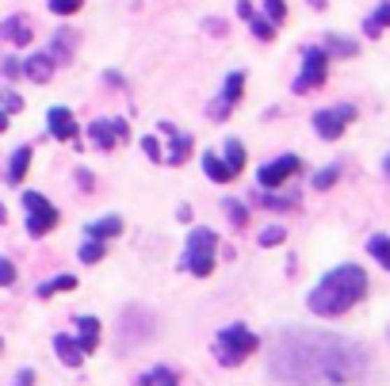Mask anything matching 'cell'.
Segmentation results:
<instances>
[{
	"label": "cell",
	"mask_w": 390,
	"mask_h": 386,
	"mask_svg": "<svg viewBox=\"0 0 390 386\" xmlns=\"http://www.w3.org/2000/svg\"><path fill=\"white\" fill-rule=\"evenodd\" d=\"M363 371V352L340 336L325 333H291L283 336L275 375L287 383H345Z\"/></svg>",
	"instance_id": "obj_1"
},
{
	"label": "cell",
	"mask_w": 390,
	"mask_h": 386,
	"mask_svg": "<svg viewBox=\"0 0 390 386\" xmlns=\"http://www.w3.org/2000/svg\"><path fill=\"white\" fill-rule=\"evenodd\" d=\"M363 294H368V276H363V268L360 264H340L310 291L306 306H310L318 317H337V314H345V310H352Z\"/></svg>",
	"instance_id": "obj_2"
},
{
	"label": "cell",
	"mask_w": 390,
	"mask_h": 386,
	"mask_svg": "<svg viewBox=\"0 0 390 386\" xmlns=\"http://www.w3.org/2000/svg\"><path fill=\"white\" fill-rule=\"evenodd\" d=\"M257 344H260V341L245 329V325H230V329L218 333V344H215L218 364H222V367H238V364H245V359L257 352Z\"/></svg>",
	"instance_id": "obj_3"
},
{
	"label": "cell",
	"mask_w": 390,
	"mask_h": 386,
	"mask_svg": "<svg viewBox=\"0 0 390 386\" xmlns=\"http://www.w3.org/2000/svg\"><path fill=\"white\" fill-rule=\"evenodd\" d=\"M215 249H218V237L210 229H192L188 234V249H184V268L192 276H210L215 268Z\"/></svg>",
	"instance_id": "obj_4"
},
{
	"label": "cell",
	"mask_w": 390,
	"mask_h": 386,
	"mask_svg": "<svg viewBox=\"0 0 390 386\" xmlns=\"http://www.w3.org/2000/svg\"><path fill=\"white\" fill-rule=\"evenodd\" d=\"M23 215H27V234L31 237H46L54 226H58V207L38 192L23 195Z\"/></svg>",
	"instance_id": "obj_5"
},
{
	"label": "cell",
	"mask_w": 390,
	"mask_h": 386,
	"mask_svg": "<svg viewBox=\"0 0 390 386\" xmlns=\"http://www.w3.org/2000/svg\"><path fill=\"white\" fill-rule=\"evenodd\" d=\"M325 69H329V54L318 50V46H306L303 50V73H298V80H295V92L298 96L314 92V88L325 80Z\"/></svg>",
	"instance_id": "obj_6"
},
{
	"label": "cell",
	"mask_w": 390,
	"mask_h": 386,
	"mask_svg": "<svg viewBox=\"0 0 390 386\" xmlns=\"http://www.w3.org/2000/svg\"><path fill=\"white\" fill-rule=\"evenodd\" d=\"M352 119H356V108H348V103H340V108H325V111L314 115V130H318L325 142H337Z\"/></svg>",
	"instance_id": "obj_7"
},
{
	"label": "cell",
	"mask_w": 390,
	"mask_h": 386,
	"mask_svg": "<svg viewBox=\"0 0 390 386\" xmlns=\"http://www.w3.org/2000/svg\"><path fill=\"white\" fill-rule=\"evenodd\" d=\"M295 172H298V157L287 153V157H275V161H268V165H260L257 180H260V187H280L283 180H291Z\"/></svg>",
	"instance_id": "obj_8"
},
{
	"label": "cell",
	"mask_w": 390,
	"mask_h": 386,
	"mask_svg": "<svg viewBox=\"0 0 390 386\" xmlns=\"http://www.w3.org/2000/svg\"><path fill=\"white\" fill-rule=\"evenodd\" d=\"M241 92H245V73H230V77H226L222 96H218V100L210 103V119H215V122H222L226 115H230L233 103L241 100Z\"/></svg>",
	"instance_id": "obj_9"
},
{
	"label": "cell",
	"mask_w": 390,
	"mask_h": 386,
	"mask_svg": "<svg viewBox=\"0 0 390 386\" xmlns=\"http://www.w3.org/2000/svg\"><path fill=\"white\" fill-rule=\"evenodd\" d=\"M127 134H130V130H127L123 119H100V122H92V127H88V138H92L100 150H115Z\"/></svg>",
	"instance_id": "obj_10"
},
{
	"label": "cell",
	"mask_w": 390,
	"mask_h": 386,
	"mask_svg": "<svg viewBox=\"0 0 390 386\" xmlns=\"http://www.w3.org/2000/svg\"><path fill=\"white\" fill-rule=\"evenodd\" d=\"M46 127H50V134L58 138V142H73V138H77V119H73L69 108H50Z\"/></svg>",
	"instance_id": "obj_11"
},
{
	"label": "cell",
	"mask_w": 390,
	"mask_h": 386,
	"mask_svg": "<svg viewBox=\"0 0 390 386\" xmlns=\"http://www.w3.org/2000/svg\"><path fill=\"white\" fill-rule=\"evenodd\" d=\"M23 77L35 80V85H46V80L54 77V57L50 54H27V62H23Z\"/></svg>",
	"instance_id": "obj_12"
},
{
	"label": "cell",
	"mask_w": 390,
	"mask_h": 386,
	"mask_svg": "<svg viewBox=\"0 0 390 386\" xmlns=\"http://www.w3.org/2000/svg\"><path fill=\"white\" fill-rule=\"evenodd\" d=\"M238 12H241V20H249V27H253V35L260 38V43H272V38H275V27L264 20V15L253 12V4H249V0H241Z\"/></svg>",
	"instance_id": "obj_13"
},
{
	"label": "cell",
	"mask_w": 390,
	"mask_h": 386,
	"mask_svg": "<svg viewBox=\"0 0 390 386\" xmlns=\"http://www.w3.org/2000/svg\"><path fill=\"white\" fill-rule=\"evenodd\" d=\"M54 352H58V359H62V364L65 367H80V364H85V352H80V344L77 341H73V336H54Z\"/></svg>",
	"instance_id": "obj_14"
},
{
	"label": "cell",
	"mask_w": 390,
	"mask_h": 386,
	"mask_svg": "<svg viewBox=\"0 0 390 386\" xmlns=\"http://www.w3.org/2000/svg\"><path fill=\"white\" fill-rule=\"evenodd\" d=\"M0 35H4L8 43H15V46H27L31 43V27L23 23V15H12V20L0 23Z\"/></svg>",
	"instance_id": "obj_15"
},
{
	"label": "cell",
	"mask_w": 390,
	"mask_h": 386,
	"mask_svg": "<svg viewBox=\"0 0 390 386\" xmlns=\"http://www.w3.org/2000/svg\"><path fill=\"white\" fill-rule=\"evenodd\" d=\"M92 241H108V237H115V234H123V218L119 215H108V218H100V222H92V226L85 229Z\"/></svg>",
	"instance_id": "obj_16"
},
{
	"label": "cell",
	"mask_w": 390,
	"mask_h": 386,
	"mask_svg": "<svg viewBox=\"0 0 390 386\" xmlns=\"http://www.w3.org/2000/svg\"><path fill=\"white\" fill-rule=\"evenodd\" d=\"M80 329H77V344H80V352H92L96 344H100V322H96V317H80Z\"/></svg>",
	"instance_id": "obj_17"
},
{
	"label": "cell",
	"mask_w": 390,
	"mask_h": 386,
	"mask_svg": "<svg viewBox=\"0 0 390 386\" xmlns=\"http://www.w3.org/2000/svg\"><path fill=\"white\" fill-rule=\"evenodd\" d=\"M383 27H390V0H383V4L368 15V23H363V35H368V38H379V31H383Z\"/></svg>",
	"instance_id": "obj_18"
},
{
	"label": "cell",
	"mask_w": 390,
	"mask_h": 386,
	"mask_svg": "<svg viewBox=\"0 0 390 386\" xmlns=\"http://www.w3.org/2000/svg\"><path fill=\"white\" fill-rule=\"evenodd\" d=\"M27 169H31V145H20V150L12 153V165H8V180L20 184V180L27 176Z\"/></svg>",
	"instance_id": "obj_19"
},
{
	"label": "cell",
	"mask_w": 390,
	"mask_h": 386,
	"mask_svg": "<svg viewBox=\"0 0 390 386\" xmlns=\"http://www.w3.org/2000/svg\"><path fill=\"white\" fill-rule=\"evenodd\" d=\"M203 172H207L210 180H215V184H230V169H226V161H218L215 153H203Z\"/></svg>",
	"instance_id": "obj_20"
},
{
	"label": "cell",
	"mask_w": 390,
	"mask_h": 386,
	"mask_svg": "<svg viewBox=\"0 0 390 386\" xmlns=\"http://www.w3.org/2000/svg\"><path fill=\"white\" fill-rule=\"evenodd\" d=\"M188 153H192V138L188 134H176L173 138V150H168L161 161H165V165H180V161H188Z\"/></svg>",
	"instance_id": "obj_21"
},
{
	"label": "cell",
	"mask_w": 390,
	"mask_h": 386,
	"mask_svg": "<svg viewBox=\"0 0 390 386\" xmlns=\"http://www.w3.org/2000/svg\"><path fill=\"white\" fill-rule=\"evenodd\" d=\"M226 169H230V176H238V172L245 169V150H241L238 138H230V142H226Z\"/></svg>",
	"instance_id": "obj_22"
},
{
	"label": "cell",
	"mask_w": 390,
	"mask_h": 386,
	"mask_svg": "<svg viewBox=\"0 0 390 386\" xmlns=\"http://www.w3.org/2000/svg\"><path fill=\"white\" fill-rule=\"evenodd\" d=\"M368 252L390 272V237L387 234H375V237H371V241H368Z\"/></svg>",
	"instance_id": "obj_23"
},
{
	"label": "cell",
	"mask_w": 390,
	"mask_h": 386,
	"mask_svg": "<svg viewBox=\"0 0 390 386\" xmlns=\"http://www.w3.org/2000/svg\"><path fill=\"white\" fill-rule=\"evenodd\" d=\"M73 287H77V279H73V276H58V279H50V283L38 287V294H43V299H50L54 291H73Z\"/></svg>",
	"instance_id": "obj_24"
},
{
	"label": "cell",
	"mask_w": 390,
	"mask_h": 386,
	"mask_svg": "<svg viewBox=\"0 0 390 386\" xmlns=\"http://www.w3.org/2000/svg\"><path fill=\"white\" fill-rule=\"evenodd\" d=\"M264 20L272 23V27H275V23H283V20H287V4H283V0H264Z\"/></svg>",
	"instance_id": "obj_25"
},
{
	"label": "cell",
	"mask_w": 390,
	"mask_h": 386,
	"mask_svg": "<svg viewBox=\"0 0 390 386\" xmlns=\"http://www.w3.org/2000/svg\"><path fill=\"white\" fill-rule=\"evenodd\" d=\"M145 386H180V383H176V375L168 367H157V371L145 375Z\"/></svg>",
	"instance_id": "obj_26"
},
{
	"label": "cell",
	"mask_w": 390,
	"mask_h": 386,
	"mask_svg": "<svg viewBox=\"0 0 390 386\" xmlns=\"http://www.w3.org/2000/svg\"><path fill=\"white\" fill-rule=\"evenodd\" d=\"M80 260H85V264H96V260H103V241H92V237H88V241L80 245Z\"/></svg>",
	"instance_id": "obj_27"
},
{
	"label": "cell",
	"mask_w": 390,
	"mask_h": 386,
	"mask_svg": "<svg viewBox=\"0 0 390 386\" xmlns=\"http://www.w3.org/2000/svg\"><path fill=\"white\" fill-rule=\"evenodd\" d=\"M337 176H340L337 169H322L318 176H314V187H318V192H329V187L337 184Z\"/></svg>",
	"instance_id": "obj_28"
},
{
	"label": "cell",
	"mask_w": 390,
	"mask_h": 386,
	"mask_svg": "<svg viewBox=\"0 0 390 386\" xmlns=\"http://www.w3.org/2000/svg\"><path fill=\"white\" fill-rule=\"evenodd\" d=\"M226 210H230L233 226H245V222H249V210H245V207H241V203H238V199H226Z\"/></svg>",
	"instance_id": "obj_29"
},
{
	"label": "cell",
	"mask_w": 390,
	"mask_h": 386,
	"mask_svg": "<svg viewBox=\"0 0 390 386\" xmlns=\"http://www.w3.org/2000/svg\"><path fill=\"white\" fill-rule=\"evenodd\" d=\"M80 4H85V0H50V8L58 15H73V12H80Z\"/></svg>",
	"instance_id": "obj_30"
},
{
	"label": "cell",
	"mask_w": 390,
	"mask_h": 386,
	"mask_svg": "<svg viewBox=\"0 0 390 386\" xmlns=\"http://www.w3.org/2000/svg\"><path fill=\"white\" fill-rule=\"evenodd\" d=\"M12 283H15V264L0 257V287H12Z\"/></svg>",
	"instance_id": "obj_31"
},
{
	"label": "cell",
	"mask_w": 390,
	"mask_h": 386,
	"mask_svg": "<svg viewBox=\"0 0 390 386\" xmlns=\"http://www.w3.org/2000/svg\"><path fill=\"white\" fill-rule=\"evenodd\" d=\"M283 237H287V234H283L280 226H272V229H264V234H260V245H280Z\"/></svg>",
	"instance_id": "obj_32"
},
{
	"label": "cell",
	"mask_w": 390,
	"mask_h": 386,
	"mask_svg": "<svg viewBox=\"0 0 390 386\" xmlns=\"http://www.w3.org/2000/svg\"><path fill=\"white\" fill-rule=\"evenodd\" d=\"M329 46H333V54H356V43H348V38H329Z\"/></svg>",
	"instance_id": "obj_33"
},
{
	"label": "cell",
	"mask_w": 390,
	"mask_h": 386,
	"mask_svg": "<svg viewBox=\"0 0 390 386\" xmlns=\"http://www.w3.org/2000/svg\"><path fill=\"white\" fill-rule=\"evenodd\" d=\"M142 150L150 153L153 161H161V145H157V138H145V142H142Z\"/></svg>",
	"instance_id": "obj_34"
},
{
	"label": "cell",
	"mask_w": 390,
	"mask_h": 386,
	"mask_svg": "<svg viewBox=\"0 0 390 386\" xmlns=\"http://www.w3.org/2000/svg\"><path fill=\"white\" fill-rule=\"evenodd\" d=\"M31 383H35V371H20V375H15V386H31Z\"/></svg>",
	"instance_id": "obj_35"
},
{
	"label": "cell",
	"mask_w": 390,
	"mask_h": 386,
	"mask_svg": "<svg viewBox=\"0 0 390 386\" xmlns=\"http://www.w3.org/2000/svg\"><path fill=\"white\" fill-rule=\"evenodd\" d=\"M4 108H8V111H20V108H23L20 96H4Z\"/></svg>",
	"instance_id": "obj_36"
},
{
	"label": "cell",
	"mask_w": 390,
	"mask_h": 386,
	"mask_svg": "<svg viewBox=\"0 0 390 386\" xmlns=\"http://www.w3.org/2000/svg\"><path fill=\"white\" fill-rule=\"evenodd\" d=\"M4 127H8V115H4V111H0V130H4Z\"/></svg>",
	"instance_id": "obj_37"
},
{
	"label": "cell",
	"mask_w": 390,
	"mask_h": 386,
	"mask_svg": "<svg viewBox=\"0 0 390 386\" xmlns=\"http://www.w3.org/2000/svg\"><path fill=\"white\" fill-rule=\"evenodd\" d=\"M383 172H387V176H390V153H387V161H383Z\"/></svg>",
	"instance_id": "obj_38"
},
{
	"label": "cell",
	"mask_w": 390,
	"mask_h": 386,
	"mask_svg": "<svg viewBox=\"0 0 390 386\" xmlns=\"http://www.w3.org/2000/svg\"><path fill=\"white\" fill-rule=\"evenodd\" d=\"M310 4H314V8H322V4H325V0H310Z\"/></svg>",
	"instance_id": "obj_39"
},
{
	"label": "cell",
	"mask_w": 390,
	"mask_h": 386,
	"mask_svg": "<svg viewBox=\"0 0 390 386\" xmlns=\"http://www.w3.org/2000/svg\"><path fill=\"white\" fill-rule=\"evenodd\" d=\"M4 218H8V210H4V207H0V222H4Z\"/></svg>",
	"instance_id": "obj_40"
},
{
	"label": "cell",
	"mask_w": 390,
	"mask_h": 386,
	"mask_svg": "<svg viewBox=\"0 0 390 386\" xmlns=\"http://www.w3.org/2000/svg\"><path fill=\"white\" fill-rule=\"evenodd\" d=\"M0 348H4V341H0Z\"/></svg>",
	"instance_id": "obj_41"
}]
</instances>
